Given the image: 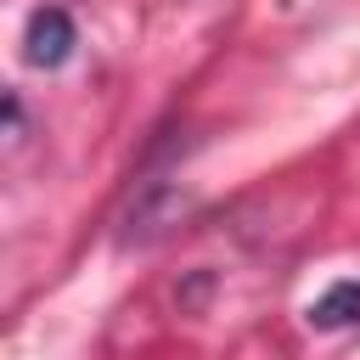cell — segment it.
Returning <instances> with one entry per match:
<instances>
[{
    "label": "cell",
    "mask_w": 360,
    "mask_h": 360,
    "mask_svg": "<svg viewBox=\"0 0 360 360\" xmlns=\"http://www.w3.org/2000/svg\"><path fill=\"white\" fill-rule=\"evenodd\" d=\"M309 321H315L321 332H332V326H354V321H360V281H338V287H326V292L309 304Z\"/></svg>",
    "instance_id": "2"
},
{
    "label": "cell",
    "mask_w": 360,
    "mask_h": 360,
    "mask_svg": "<svg viewBox=\"0 0 360 360\" xmlns=\"http://www.w3.org/2000/svg\"><path fill=\"white\" fill-rule=\"evenodd\" d=\"M73 45H79V34H73V17L62 6H39L28 17V62L34 68H62L73 56Z\"/></svg>",
    "instance_id": "1"
}]
</instances>
